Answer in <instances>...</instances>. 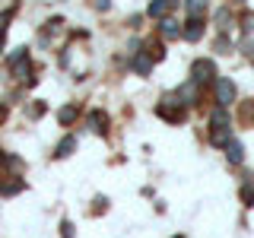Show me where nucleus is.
I'll use <instances>...</instances> for the list:
<instances>
[{
  "label": "nucleus",
  "instance_id": "nucleus-2",
  "mask_svg": "<svg viewBox=\"0 0 254 238\" xmlns=\"http://www.w3.org/2000/svg\"><path fill=\"white\" fill-rule=\"evenodd\" d=\"M156 115L165 118L169 124H181V121H185V102L178 99V92H175V95H165V99L156 105Z\"/></svg>",
  "mask_w": 254,
  "mask_h": 238
},
{
  "label": "nucleus",
  "instance_id": "nucleus-8",
  "mask_svg": "<svg viewBox=\"0 0 254 238\" xmlns=\"http://www.w3.org/2000/svg\"><path fill=\"white\" fill-rule=\"evenodd\" d=\"M222 149H226V156H229V162H232V165H242L245 162V146L238 140H229Z\"/></svg>",
  "mask_w": 254,
  "mask_h": 238
},
{
  "label": "nucleus",
  "instance_id": "nucleus-21",
  "mask_svg": "<svg viewBox=\"0 0 254 238\" xmlns=\"http://www.w3.org/2000/svg\"><path fill=\"white\" fill-rule=\"evenodd\" d=\"M61 235H64V238H73V226H70V222H67V219H64V222H61Z\"/></svg>",
  "mask_w": 254,
  "mask_h": 238
},
{
  "label": "nucleus",
  "instance_id": "nucleus-23",
  "mask_svg": "<svg viewBox=\"0 0 254 238\" xmlns=\"http://www.w3.org/2000/svg\"><path fill=\"white\" fill-rule=\"evenodd\" d=\"M242 51H245V58H254V42H245Z\"/></svg>",
  "mask_w": 254,
  "mask_h": 238
},
{
  "label": "nucleus",
  "instance_id": "nucleus-18",
  "mask_svg": "<svg viewBox=\"0 0 254 238\" xmlns=\"http://www.w3.org/2000/svg\"><path fill=\"white\" fill-rule=\"evenodd\" d=\"M216 22H219V29H229V22H232L229 10H219V13H216Z\"/></svg>",
  "mask_w": 254,
  "mask_h": 238
},
{
  "label": "nucleus",
  "instance_id": "nucleus-28",
  "mask_svg": "<svg viewBox=\"0 0 254 238\" xmlns=\"http://www.w3.org/2000/svg\"><path fill=\"white\" fill-rule=\"evenodd\" d=\"M178 238H185V235H178Z\"/></svg>",
  "mask_w": 254,
  "mask_h": 238
},
{
  "label": "nucleus",
  "instance_id": "nucleus-26",
  "mask_svg": "<svg viewBox=\"0 0 254 238\" xmlns=\"http://www.w3.org/2000/svg\"><path fill=\"white\" fill-rule=\"evenodd\" d=\"M3 165H6V162H3V153H0V172H3Z\"/></svg>",
  "mask_w": 254,
  "mask_h": 238
},
{
  "label": "nucleus",
  "instance_id": "nucleus-13",
  "mask_svg": "<svg viewBox=\"0 0 254 238\" xmlns=\"http://www.w3.org/2000/svg\"><path fill=\"white\" fill-rule=\"evenodd\" d=\"M22 187H26V178H13V181H6V184H0V194L13 197V194H19Z\"/></svg>",
  "mask_w": 254,
  "mask_h": 238
},
{
  "label": "nucleus",
  "instance_id": "nucleus-6",
  "mask_svg": "<svg viewBox=\"0 0 254 238\" xmlns=\"http://www.w3.org/2000/svg\"><path fill=\"white\" fill-rule=\"evenodd\" d=\"M181 38L185 42H200L203 38V19H188L185 29H181Z\"/></svg>",
  "mask_w": 254,
  "mask_h": 238
},
{
  "label": "nucleus",
  "instance_id": "nucleus-9",
  "mask_svg": "<svg viewBox=\"0 0 254 238\" xmlns=\"http://www.w3.org/2000/svg\"><path fill=\"white\" fill-rule=\"evenodd\" d=\"M130 67H133V73H149V67H153V58H149V54L146 51H143V54H133V60H130Z\"/></svg>",
  "mask_w": 254,
  "mask_h": 238
},
{
  "label": "nucleus",
  "instance_id": "nucleus-10",
  "mask_svg": "<svg viewBox=\"0 0 254 238\" xmlns=\"http://www.w3.org/2000/svg\"><path fill=\"white\" fill-rule=\"evenodd\" d=\"M185 10H188V19H203L206 0H185Z\"/></svg>",
  "mask_w": 254,
  "mask_h": 238
},
{
  "label": "nucleus",
  "instance_id": "nucleus-16",
  "mask_svg": "<svg viewBox=\"0 0 254 238\" xmlns=\"http://www.w3.org/2000/svg\"><path fill=\"white\" fill-rule=\"evenodd\" d=\"M146 54H149L153 60H162V58H165V51H162V45H159V42H149V45H146Z\"/></svg>",
  "mask_w": 254,
  "mask_h": 238
},
{
  "label": "nucleus",
  "instance_id": "nucleus-7",
  "mask_svg": "<svg viewBox=\"0 0 254 238\" xmlns=\"http://www.w3.org/2000/svg\"><path fill=\"white\" fill-rule=\"evenodd\" d=\"M175 6V0H149V6H146V13L153 16V19H165L169 16V10Z\"/></svg>",
  "mask_w": 254,
  "mask_h": 238
},
{
  "label": "nucleus",
  "instance_id": "nucleus-27",
  "mask_svg": "<svg viewBox=\"0 0 254 238\" xmlns=\"http://www.w3.org/2000/svg\"><path fill=\"white\" fill-rule=\"evenodd\" d=\"M0 48H3V35H0Z\"/></svg>",
  "mask_w": 254,
  "mask_h": 238
},
{
  "label": "nucleus",
  "instance_id": "nucleus-5",
  "mask_svg": "<svg viewBox=\"0 0 254 238\" xmlns=\"http://www.w3.org/2000/svg\"><path fill=\"white\" fill-rule=\"evenodd\" d=\"M178 99L185 102V105H197V102H200V83H197V79H188L185 86H178Z\"/></svg>",
  "mask_w": 254,
  "mask_h": 238
},
{
  "label": "nucleus",
  "instance_id": "nucleus-14",
  "mask_svg": "<svg viewBox=\"0 0 254 238\" xmlns=\"http://www.w3.org/2000/svg\"><path fill=\"white\" fill-rule=\"evenodd\" d=\"M181 29H185V26H178V22H172V19H162V26H159L162 38H178V35H181Z\"/></svg>",
  "mask_w": 254,
  "mask_h": 238
},
{
  "label": "nucleus",
  "instance_id": "nucleus-25",
  "mask_svg": "<svg viewBox=\"0 0 254 238\" xmlns=\"http://www.w3.org/2000/svg\"><path fill=\"white\" fill-rule=\"evenodd\" d=\"M3 121H6V108L0 105V124H3Z\"/></svg>",
  "mask_w": 254,
  "mask_h": 238
},
{
  "label": "nucleus",
  "instance_id": "nucleus-4",
  "mask_svg": "<svg viewBox=\"0 0 254 238\" xmlns=\"http://www.w3.org/2000/svg\"><path fill=\"white\" fill-rule=\"evenodd\" d=\"M232 102H235V83H232V79H226V76H219L216 79V105L229 108Z\"/></svg>",
  "mask_w": 254,
  "mask_h": 238
},
{
  "label": "nucleus",
  "instance_id": "nucleus-3",
  "mask_svg": "<svg viewBox=\"0 0 254 238\" xmlns=\"http://www.w3.org/2000/svg\"><path fill=\"white\" fill-rule=\"evenodd\" d=\"M190 79H197L200 86H206V83H213L216 79V67H213V60H194V67H190Z\"/></svg>",
  "mask_w": 254,
  "mask_h": 238
},
{
  "label": "nucleus",
  "instance_id": "nucleus-17",
  "mask_svg": "<svg viewBox=\"0 0 254 238\" xmlns=\"http://www.w3.org/2000/svg\"><path fill=\"white\" fill-rule=\"evenodd\" d=\"M242 200H245V206H254V184H251V181L242 187Z\"/></svg>",
  "mask_w": 254,
  "mask_h": 238
},
{
  "label": "nucleus",
  "instance_id": "nucleus-20",
  "mask_svg": "<svg viewBox=\"0 0 254 238\" xmlns=\"http://www.w3.org/2000/svg\"><path fill=\"white\" fill-rule=\"evenodd\" d=\"M10 16H13V10L0 13V35H3V32H6V22H10Z\"/></svg>",
  "mask_w": 254,
  "mask_h": 238
},
{
  "label": "nucleus",
  "instance_id": "nucleus-11",
  "mask_svg": "<svg viewBox=\"0 0 254 238\" xmlns=\"http://www.w3.org/2000/svg\"><path fill=\"white\" fill-rule=\"evenodd\" d=\"M89 130H92V133H105V130H108V115L92 111V115H89Z\"/></svg>",
  "mask_w": 254,
  "mask_h": 238
},
{
  "label": "nucleus",
  "instance_id": "nucleus-15",
  "mask_svg": "<svg viewBox=\"0 0 254 238\" xmlns=\"http://www.w3.org/2000/svg\"><path fill=\"white\" fill-rule=\"evenodd\" d=\"M58 121H61V124H73V121H76V105H64V108L58 111Z\"/></svg>",
  "mask_w": 254,
  "mask_h": 238
},
{
  "label": "nucleus",
  "instance_id": "nucleus-22",
  "mask_svg": "<svg viewBox=\"0 0 254 238\" xmlns=\"http://www.w3.org/2000/svg\"><path fill=\"white\" fill-rule=\"evenodd\" d=\"M242 118H245V121H251V118H254V102H248V105L242 108Z\"/></svg>",
  "mask_w": 254,
  "mask_h": 238
},
{
  "label": "nucleus",
  "instance_id": "nucleus-1",
  "mask_svg": "<svg viewBox=\"0 0 254 238\" xmlns=\"http://www.w3.org/2000/svg\"><path fill=\"white\" fill-rule=\"evenodd\" d=\"M232 140V121H229L226 108L216 105V111L210 115V143L213 146H226Z\"/></svg>",
  "mask_w": 254,
  "mask_h": 238
},
{
  "label": "nucleus",
  "instance_id": "nucleus-19",
  "mask_svg": "<svg viewBox=\"0 0 254 238\" xmlns=\"http://www.w3.org/2000/svg\"><path fill=\"white\" fill-rule=\"evenodd\" d=\"M242 29H245V32L254 29V13H245V16H242Z\"/></svg>",
  "mask_w": 254,
  "mask_h": 238
},
{
  "label": "nucleus",
  "instance_id": "nucleus-24",
  "mask_svg": "<svg viewBox=\"0 0 254 238\" xmlns=\"http://www.w3.org/2000/svg\"><path fill=\"white\" fill-rule=\"evenodd\" d=\"M111 6V0H95V10H108Z\"/></svg>",
  "mask_w": 254,
  "mask_h": 238
},
{
  "label": "nucleus",
  "instance_id": "nucleus-12",
  "mask_svg": "<svg viewBox=\"0 0 254 238\" xmlns=\"http://www.w3.org/2000/svg\"><path fill=\"white\" fill-rule=\"evenodd\" d=\"M73 149H76V137H64V140L58 143V149H54V156H58V159H67Z\"/></svg>",
  "mask_w": 254,
  "mask_h": 238
}]
</instances>
